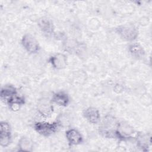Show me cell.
<instances>
[{
    "label": "cell",
    "mask_w": 152,
    "mask_h": 152,
    "mask_svg": "<svg viewBox=\"0 0 152 152\" xmlns=\"http://www.w3.org/2000/svg\"><path fill=\"white\" fill-rule=\"evenodd\" d=\"M118 122L114 116L112 115H105L100 122L99 128V133L105 138H115Z\"/></svg>",
    "instance_id": "1"
},
{
    "label": "cell",
    "mask_w": 152,
    "mask_h": 152,
    "mask_svg": "<svg viewBox=\"0 0 152 152\" xmlns=\"http://www.w3.org/2000/svg\"><path fill=\"white\" fill-rule=\"evenodd\" d=\"M61 125L59 121H56L53 122L39 121L33 124V128L39 135L48 137L55 134Z\"/></svg>",
    "instance_id": "2"
},
{
    "label": "cell",
    "mask_w": 152,
    "mask_h": 152,
    "mask_svg": "<svg viewBox=\"0 0 152 152\" xmlns=\"http://www.w3.org/2000/svg\"><path fill=\"white\" fill-rule=\"evenodd\" d=\"M115 31L122 40L127 42L134 41L139 34L138 29L133 24L120 25L115 28Z\"/></svg>",
    "instance_id": "3"
},
{
    "label": "cell",
    "mask_w": 152,
    "mask_h": 152,
    "mask_svg": "<svg viewBox=\"0 0 152 152\" xmlns=\"http://www.w3.org/2000/svg\"><path fill=\"white\" fill-rule=\"evenodd\" d=\"M134 128L129 124L125 122H118L115 138L121 141H129L135 138Z\"/></svg>",
    "instance_id": "4"
},
{
    "label": "cell",
    "mask_w": 152,
    "mask_h": 152,
    "mask_svg": "<svg viewBox=\"0 0 152 152\" xmlns=\"http://www.w3.org/2000/svg\"><path fill=\"white\" fill-rule=\"evenodd\" d=\"M21 44L23 48L30 54L37 53L40 49L39 42L30 33H26L23 36L21 39Z\"/></svg>",
    "instance_id": "5"
},
{
    "label": "cell",
    "mask_w": 152,
    "mask_h": 152,
    "mask_svg": "<svg viewBox=\"0 0 152 152\" xmlns=\"http://www.w3.org/2000/svg\"><path fill=\"white\" fill-rule=\"evenodd\" d=\"M37 110L43 118H50L53 113V102L51 99L46 97H42L37 103Z\"/></svg>",
    "instance_id": "6"
},
{
    "label": "cell",
    "mask_w": 152,
    "mask_h": 152,
    "mask_svg": "<svg viewBox=\"0 0 152 152\" xmlns=\"http://www.w3.org/2000/svg\"><path fill=\"white\" fill-rule=\"evenodd\" d=\"M12 140L11 128L10 124L7 121L0 123V145L2 147H8Z\"/></svg>",
    "instance_id": "7"
},
{
    "label": "cell",
    "mask_w": 152,
    "mask_h": 152,
    "mask_svg": "<svg viewBox=\"0 0 152 152\" xmlns=\"http://www.w3.org/2000/svg\"><path fill=\"white\" fill-rule=\"evenodd\" d=\"M137 147L143 151H148L151 145V135L150 133L139 132L135 137Z\"/></svg>",
    "instance_id": "8"
},
{
    "label": "cell",
    "mask_w": 152,
    "mask_h": 152,
    "mask_svg": "<svg viewBox=\"0 0 152 152\" xmlns=\"http://www.w3.org/2000/svg\"><path fill=\"white\" fill-rule=\"evenodd\" d=\"M65 137L69 146L78 145L83 142V137L75 128H69L65 131Z\"/></svg>",
    "instance_id": "9"
},
{
    "label": "cell",
    "mask_w": 152,
    "mask_h": 152,
    "mask_svg": "<svg viewBox=\"0 0 152 152\" xmlns=\"http://www.w3.org/2000/svg\"><path fill=\"white\" fill-rule=\"evenodd\" d=\"M67 57L62 53H56L50 56L49 62L52 66L56 69H62L67 65Z\"/></svg>",
    "instance_id": "10"
},
{
    "label": "cell",
    "mask_w": 152,
    "mask_h": 152,
    "mask_svg": "<svg viewBox=\"0 0 152 152\" xmlns=\"http://www.w3.org/2000/svg\"><path fill=\"white\" fill-rule=\"evenodd\" d=\"M37 26L40 31L46 36H51L54 33L55 27L52 21L46 17H42L37 20Z\"/></svg>",
    "instance_id": "11"
},
{
    "label": "cell",
    "mask_w": 152,
    "mask_h": 152,
    "mask_svg": "<svg viewBox=\"0 0 152 152\" xmlns=\"http://www.w3.org/2000/svg\"><path fill=\"white\" fill-rule=\"evenodd\" d=\"M83 116L91 124H97L100 122V112L94 107L90 106L86 108L83 112Z\"/></svg>",
    "instance_id": "12"
},
{
    "label": "cell",
    "mask_w": 152,
    "mask_h": 152,
    "mask_svg": "<svg viewBox=\"0 0 152 152\" xmlns=\"http://www.w3.org/2000/svg\"><path fill=\"white\" fill-rule=\"evenodd\" d=\"M53 103L58 106L66 107L70 102V97L68 93L64 91H59L54 93L51 98Z\"/></svg>",
    "instance_id": "13"
},
{
    "label": "cell",
    "mask_w": 152,
    "mask_h": 152,
    "mask_svg": "<svg viewBox=\"0 0 152 152\" xmlns=\"http://www.w3.org/2000/svg\"><path fill=\"white\" fill-rule=\"evenodd\" d=\"M128 52L133 58L137 60L142 59L145 55V51L144 48L137 42L132 43L129 45Z\"/></svg>",
    "instance_id": "14"
},
{
    "label": "cell",
    "mask_w": 152,
    "mask_h": 152,
    "mask_svg": "<svg viewBox=\"0 0 152 152\" xmlns=\"http://www.w3.org/2000/svg\"><path fill=\"white\" fill-rule=\"evenodd\" d=\"M17 94H18L17 89L12 84H5L1 87L0 92L1 99L5 102Z\"/></svg>",
    "instance_id": "15"
},
{
    "label": "cell",
    "mask_w": 152,
    "mask_h": 152,
    "mask_svg": "<svg viewBox=\"0 0 152 152\" xmlns=\"http://www.w3.org/2000/svg\"><path fill=\"white\" fill-rule=\"evenodd\" d=\"M6 103L10 109L15 110L19 109L21 106L25 104L26 99L24 96H20L18 94L9 99Z\"/></svg>",
    "instance_id": "16"
},
{
    "label": "cell",
    "mask_w": 152,
    "mask_h": 152,
    "mask_svg": "<svg viewBox=\"0 0 152 152\" xmlns=\"http://www.w3.org/2000/svg\"><path fill=\"white\" fill-rule=\"evenodd\" d=\"M33 143L32 141L26 136L21 137L17 144L18 151H31L33 150Z\"/></svg>",
    "instance_id": "17"
}]
</instances>
